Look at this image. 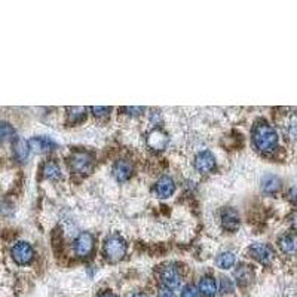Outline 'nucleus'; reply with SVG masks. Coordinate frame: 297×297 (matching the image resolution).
<instances>
[{
	"instance_id": "2eb2a0df",
	"label": "nucleus",
	"mask_w": 297,
	"mask_h": 297,
	"mask_svg": "<svg viewBox=\"0 0 297 297\" xmlns=\"http://www.w3.org/2000/svg\"><path fill=\"white\" fill-rule=\"evenodd\" d=\"M199 293L204 297H214L217 293V284L213 277H204L199 281Z\"/></svg>"
},
{
	"instance_id": "aec40b11",
	"label": "nucleus",
	"mask_w": 297,
	"mask_h": 297,
	"mask_svg": "<svg viewBox=\"0 0 297 297\" xmlns=\"http://www.w3.org/2000/svg\"><path fill=\"white\" fill-rule=\"evenodd\" d=\"M43 174L46 178H51V180H58L61 177V171H59V167L55 162H48L45 167H43Z\"/></svg>"
},
{
	"instance_id": "412c9836",
	"label": "nucleus",
	"mask_w": 297,
	"mask_h": 297,
	"mask_svg": "<svg viewBox=\"0 0 297 297\" xmlns=\"http://www.w3.org/2000/svg\"><path fill=\"white\" fill-rule=\"evenodd\" d=\"M86 109L85 107H70L68 109V120L70 122H77L79 119L85 116Z\"/></svg>"
},
{
	"instance_id": "c85d7f7f",
	"label": "nucleus",
	"mask_w": 297,
	"mask_h": 297,
	"mask_svg": "<svg viewBox=\"0 0 297 297\" xmlns=\"http://www.w3.org/2000/svg\"><path fill=\"white\" fill-rule=\"evenodd\" d=\"M292 225H293V228L297 231V214L293 216V220H292Z\"/></svg>"
},
{
	"instance_id": "ddd939ff",
	"label": "nucleus",
	"mask_w": 297,
	"mask_h": 297,
	"mask_svg": "<svg viewBox=\"0 0 297 297\" xmlns=\"http://www.w3.org/2000/svg\"><path fill=\"white\" fill-rule=\"evenodd\" d=\"M13 155L18 161H25L30 155V144L25 138L22 137H16L13 140Z\"/></svg>"
},
{
	"instance_id": "5701e85b",
	"label": "nucleus",
	"mask_w": 297,
	"mask_h": 297,
	"mask_svg": "<svg viewBox=\"0 0 297 297\" xmlns=\"http://www.w3.org/2000/svg\"><path fill=\"white\" fill-rule=\"evenodd\" d=\"M232 290H234V284H232V281H231L229 278L223 277V278H222V281H220V293H222V295H229Z\"/></svg>"
},
{
	"instance_id": "f8f14e48",
	"label": "nucleus",
	"mask_w": 297,
	"mask_h": 297,
	"mask_svg": "<svg viewBox=\"0 0 297 297\" xmlns=\"http://www.w3.org/2000/svg\"><path fill=\"white\" fill-rule=\"evenodd\" d=\"M132 174V165L129 161L120 159L113 165V176L118 181H126Z\"/></svg>"
},
{
	"instance_id": "393cba45",
	"label": "nucleus",
	"mask_w": 297,
	"mask_h": 297,
	"mask_svg": "<svg viewBox=\"0 0 297 297\" xmlns=\"http://www.w3.org/2000/svg\"><path fill=\"white\" fill-rule=\"evenodd\" d=\"M92 112L95 116L101 118V116H107L110 112V107H92Z\"/></svg>"
},
{
	"instance_id": "423d86ee",
	"label": "nucleus",
	"mask_w": 297,
	"mask_h": 297,
	"mask_svg": "<svg viewBox=\"0 0 297 297\" xmlns=\"http://www.w3.org/2000/svg\"><path fill=\"white\" fill-rule=\"evenodd\" d=\"M248 253L253 259H256L257 262L263 263V265H268L274 260V250L266 245V244H253L250 248H248Z\"/></svg>"
},
{
	"instance_id": "a878e982",
	"label": "nucleus",
	"mask_w": 297,
	"mask_h": 297,
	"mask_svg": "<svg viewBox=\"0 0 297 297\" xmlns=\"http://www.w3.org/2000/svg\"><path fill=\"white\" fill-rule=\"evenodd\" d=\"M158 297H176L174 296V293H173V290H168V289H164V290H161L159 292V295Z\"/></svg>"
},
{
	"instance_id": "4468645a",
	"label": "nucleus",
	"mask_w": 297,
	"mask_h": 297,
	"mask_svg": "<svg viewBox=\"0 0 297 297\" xmlns=\"http://www.w3.org/2000/svg\"><path fill=\"white\" fill-rule=\"evenodd\" d=\"M156 195L159 198H170L174 190H176V184L170 177H162L156 183Z\"/></svg>"
},
{
	"instance_id": "7ed1b4c3",
	"label": "nucleus",
	"mask_w": 297,
	"mask_h": 297,
	"mask_svg": "<svg viewBox=\"0 0 297 297\" xmlns=\"http://www.w3.org/2000/svg\"><path fill=\"white\" fill-rule=\"evenodd\" d=\"M70 167L76 174H86L92 167V156L86 152H77L71 156Z\"/></svg>"
},
{
	"instance_id": "a211bd4d",
	"label": "nucleus",
	"mask_w": 297,
	"mask_h": 297,
	"mask_svg": "<svg viewBox=\"0 0 297 297\" xmlns=\"http://www.w3.org/2000/svg\"><path fill=\"white\" fill-rule=\"evenodd\" d=\"M280 248L286 253V254H297V235L295 234H289L280 239Z\"/></svg>"
},
{
	"instance_id": "f257e3e1",
	"label": "nucleus",
	"mask_w": 297,
	"mask_h": 297,
	"mask_svg": "<svg viewBox=\"0 0 297 297\" xmlns=\"http://www.w3.org/2000/svg\"><path fill=\"white\" fill-rule=\"evenodd\" d=\"M253 143L256 149L260 152H265V153L272 152L278 146V134L268 123L265 122L257 123L253 129Z\"/></svg>"
},
{
	"instance_id": "1a4fd4ad",
	"label": "nucleus",
	"mask_w": 297,
	"mask_h": 297,
	"mask_svg": "<svg viewBox=\"0 0 297 297\" xmlns=\"http://www.w3.org/2000/svg\"><path fill=\"white\" fill-rule=\"evenodd\" d=\"M147 144L155 150H164L168 144V135L162 129H153L147 135Z\"/></svg>"
},
{
	"instance_id": "6e6552de",
	"label": "nucleus",
	"mask_w": 297,
	"mask_h": 297,
	"mask_svg": "<svg viewBox=\"0 0 297 297\" xmlns=\"http://www.w3.org/2000/svg\"><path fill=\"white\" fill-rule=\"evenodd\" d=\"M220 219H222V226L229 232H234L239 228V216H238L237 210H234L231 207H228L222 211Z\"/></svg>"
},
{
	"instance_id": "6ab92c4d",
	"label": "nucleus",
	"mask_w": 297,
	"mask_h": 297,
	"mask_svg": "<svg viewBox=\"0 0 297 297\" xmlns=\"http://www.w3.org/2000/svg\"><path fill=\"white\" fill-rule=\"evenodd\" d=\"M235 262H237V257L231 251H225V253L219 254L217 259H216V265L220 269H231L235 265Z\"/></svg>"
},
{
	"instance_id": "f03ea898",
	"label": "nucleus",
	"mask_w": 297,
	"mask_h": 297,
	"mask_svg": "<svg viewBox=\"0 0 297 297\" xmlns=\"http://www.w3.org/2000/svg\"><path fill=\"white\" fill-rule=\"evenodd\" d=\"M126 254V244L122 238L110 237L104 242V256L109 262H119Z\"/></svg>"
},
{
	"instance_id": "9d476101",
	"label": "nucleus",
	"mask_w": 297,
	"mask_h": 297,
	"mask_svg": "<svg viewBox=\"0 0 297 297\" xmlns=\"http://www.w3.org/2000/svg\"><path fill=\"white\" fill-rule=\"evenodd\" d=\"M161 280L168 290H176L180 286V275L174 266H167L162 269Z\"/></svg>"
},
{
	"instance_id": "39448f33",
	"label": "nucleus",
	"mask_w": 297,
	"mask_h": 297,
	"mask_svg": "<svg viewBox=\"0 0 297 297\" xmlns=\"http://www.w3.org/2000/svg\"><path fill=\"white\" fill-rule=\"evenodd\" d=\"M73 247H74V253L79 257H86L94 250V237L89 232H82L74 239Z\"/></svg>"
},
{
	"instance_id": "4be33fe9",
	"label": "nucleus",
	"mask_w": 297,
	"mask_h": 297,
	"mask_svg": "<svg viewBox=\"0 0 297 297\" xmlns=\"http://www.w3.org/2000/svg\"><path fill=\"white\" fill-rule=\"evenodd\" d=\"M10 135H13V128L6 122H0V143Z\"/></svg>"
},
{
	"instance_id": "c756f323",
	"label": "nucleus",
	"mask_w": 297,
	"mask_h": 297,
	"mask_svg": "<svg viewBox=\"0 0 297 297\" xmlns=\"http://www.w3.org/2000/svg\"><path fill=\"white\" fill-rule=\"evenodd\" d=\"M132 297H147L144 293H137V295H134Z\"/></svg>"
},
{
	"instance_id": "cd10ccee",
	"label": "nucleus",
	"mask_w": 297,
	"mask_h": 297,
	"mask_svg": "<svg viewBox=\"0 0 297 297\" xmlns=\"http://www.w3.org/2000/svg\"><path fill=\"white\" fill-rule=\"evenodd\" d=\"M98 297H118L115 293H112V292H106V293H101Z\"/></svg>"
},
{
	"instance_id": "0eeeda50",
	"label": "nucleus",
	"mask_w": 297,
	"mask_h": 297,
	"mask_svg": "<svg viewBox=\"0 0 297 297\" xmlns=\"http://www.w3.org/2000/svg\"><path fill=\"white\" fill-rule=\"evenodd\" d=\"M195 167L202 174H207V173L213 171L214 167H216V159H214L213 153H210L207 150L198 153L196 158H195Z\"/></svg>"
},
{
	"instance_id": "bb28decb",
	"label": "nucleus",
	"mask_w": 297,
	"mask_h": 297,
	"mask_svg": "<svg viewBox=\"0 0 297 297\" xmlns=\"http://www.w3.org/2000/svg\"><path fill=\"white\" fill-rule=\"evenodd\" d=\"M289 196H290V201H292V202H295V204L297 205V186L296 187H293V189L290 190Z\"/></svg>"
},
{
	"instance_id": "9b49d317",
	"label": "nucleus",
	"mask_w": 297,
	"mask_h": 297,
	"mask_svg": "<svg viewBox=\"0 0 297 297\" xmlns=\"http://www.w3.org/2000/svg\"><path fill=\"white\" fill-rule=\"evenodd\" d=\"M28 144H30V149H33L37 153L48 152V150H52V149L57 147L55 141H52L49 137H33L28 141Z\"/></svg>"
},
{
	"instance_id": "20e7f679",
	"label": "nucleus",
	"mask_w": 297,
	"mask_h": 297,
	"mask_svg": "<svg viewBox=\"0 0 297 297\" xmlns=\"http://www.w3.org/2000/svg\"><path fill=\"white\" fill-rule=\"evenodd\" d=\"M34 256V251H33V247L28 244V242H18L13 245L12 248V259L18 263V265H27L31 262Z\"/></svg>"
},
{
	"instance_id": "dca6fc26",
	"label": "nucleus",
	"mask_w": 297,
	"mask_h": 297,
	"mask_svg": "<svg viewBox=\"0 0 297 297\" xmlns=\"http://www.w3.org/2000/svg\"><path fill=\"white\" fill-rule=\"evenodd\" d=\"M281 189V180L274 176V174H268L262 178V190L265 193H277Z\"/></svg>"
},
{
	"instance_id": "f3484780",
	"label": "nucleus",
	"mask_w": 297,
	"mask_h": 297,
	"mask_svg": "<svg viewBox=\"0 0 297 297\" xmlns=\"http://www.w3.org/2000/svg\"><path fill=\"white\" fill-rule=\"evenodd\" d=\"M253 277H254L253 269L248 265H241L239 268H237V271H235V280H237V283L241 287L250 284L251 280H253Z\"/></svg>"
},
{
	"instance_id": "b1692460",
	"label": "nucleus",
	"mask_w": 297,
	"mask_h": 297,
	"mask_svg": "<svg viewBox=\"0 0 297 297\" xmlns=\"http://www.w3.org/2000/svg\"><path fill=\"white\" fill-rule=\"evenodd\" d=\"M181 297H198V290L193 286H187V287H184Z\"/></svg>"
}]
</instances>
